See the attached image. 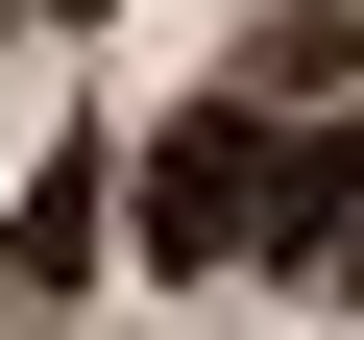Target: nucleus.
I'll return each mask as SVG.
<instances>
[{"label":"nucleus","mask_w":364,"mask_h":340,"mask_svg":"<svg viewBox=\"0 0 364 340\" xmlns=\"http://www.w3.org/2000/svg\"><path fill=\"white\" fill-rule=\"evenodd\" d=\"M122 243L146 267H267V97H195L146 146V195H122Z\"/></svg>","instance_id":"nucleus-1"},{"label":"nucleus","mask_w":364,"mask_h":340,"mask_svg":"<svg viewBox=\"0 0 364 340\" xmlns=\"http://www.w3.org/2000/svg\"><path fill=\"white\" fill-rule=\"evenodd\" d=\"M97 243H122V170H49V195H25V219H0V267H25V292H73Z\"/></svg>","instance_id":"nucleus-2"},{"label":"nucleus","mask_w":364,"mask_h":340,"mask_svg":"<svg viewBox=\"0 0 364 340\" xmlns=\"http://www.w3.org/2000/svg\"><path fill=\"white\" fill-rule=\"evenodd\" d=\"M25 25H97V0H25Z\"/></svg>","instance_id":"nucleus-3"}]
</instances>
